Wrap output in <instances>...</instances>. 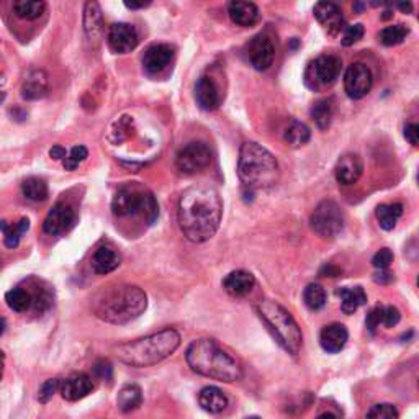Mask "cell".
I'll return each mask as SVG.
<instances>
[{"label": "cell", "mask_w": 419, "mask_h": 419, "mask_svg": "<svg viewBox=\"0 0 419 419\" xmlns=\"http://www.w3.org/2000/svg\"><path fill=\"white\" fill-rule=\"evenodd\" d=\"M336 295L341 298V310L345 315H352L357 311L360 306L367 303V294H365L362 287H354V289H338Z\"/></svg>", "instance_id": "cell-27"}, {"label": "cell", "mask_w": 419, "mask_h": 419, "mask_svg": "<svg viewBox=\"0 0 419 419\" xmlns=\"http://www.w3.org/2000/svg\"><path fill=\"white\" fill-rule=\"evenodd\" d=\"M373 77L372 72L362 62H354L349 66L344 76V89L350 99L360 100L372 89Z\"/></svg>", "instance_id": "cell-11"}, {"label": "cell", "mask_w": 419, "mask_h": 419, "mask_svg": "<svg viewBox=\"0 0 419 419\" xmlns=\"http://www.w3.org/2000/svg\"><path fill=\"white\" fill-rule=\"evenodd\" d=\"M94 373L95 377H99L100 380H111V377H114V367H111L109 360L102 359L99 362H95Z\"/></svg>", "instance_id": "cell-45"}, {"label": "cell", "mask_w": 419, "mask_h": 419, "mask_svg": "<svg viewBox=\"0 0 419 419\" xmlns=\"http://www.w3.org/2000/svg\"><path fill=\"white\" fill-rule=\"evenodd\" d=\"M349 341V331L344 324L331 323L321 329L320 344L326 352L338 354L344 349V345Z\"/></svg>", "instance_id": "cell-19"}, {"label": "cell", "mask_w": 419, "mask_h": 419, "mask_svg": "<svg viewBox=\"0 0 419 419\" xmlns=\"http://www.w3.org/2000/svg\"><path fill=\"white\" fill-rule=\"evenodd\" d=\"M66 154H67V151H66V148H62V146H53V148L50 149V156H51V159H55V160H62L66 158Z\"/></svg>", "instance_id": "cell-48"}, {"label": "cell", "mask_w": 419, "mask_h": 419, "mask_svg": "<svg viewBox=\"0 0 419 419\" xmlns=\"http://www.w3.org/2000/svg\"><path fill=\"white\" fill-rule=\"evenodd\" d=\"M179 345L180 334L175 329L167 328L146 338L120 344L115 349V354L121 364L133 369H144L163 362L179 349Z\"/></svg>", "instance_id": "cell-4"}, {"label": "cell", "mask_w": 419, "mask_h": 419, "mask_svg": "<svg viewBox=\"0 0 419 419\" xmlns=\"http://www.w3.org/2000/svg\"><path fill=\"white\" fill-rule=\"evenodd\" d=\"M401 320V315H399L398 308L394 306H383V316H382V324L387 326V328H393L397 326Z\"/></svg>", "instance_id": "cell-44"}, {"label": "cell", "mask_w": 419, "mask_h": 419, "mask_svg": "<svg viewBox=\"0 0 419 419\" xmlns=\"http://www.w3.org/2000/svg\"><path fill=\"white\" fill-rule=\"evenodd\" d=\"M382 316H383V306H375L373 310H370L367 313V318H365V324H367V329L370 334H375V331L380 324H382Z\"/></svg>", "instance_id": "cell-43"}, {"label": "cell", "mask_w": 419, "mask_h": 419, "mask_svg": "<svg viewBox=\"0 0 419 419\" xmlns=\"http://www.w3.org/2000/svg\"><path fill=\"white\" fill-rule=\"evenodd\" d=\"M375 215H377L378 225L382 230L392 231L403 215V205L401 203L380 205L377 212H375Z\"/></svg>", "instance_id": "cell-30"}, {"label": "cell", "mask_w": 419, "mask_h": 419, "mask_svg": "<svg viewBox=\"0 0 419 419\" xmlns=\"http://www.w3.org/2000/svg\"><path fill=\"white\" fill-rule=\"evenodd\" d=\"M364 7H365V4H354V11H357V12H362Z\"/></svg>", "instance_id": "cell-55"}, {"label": "cell", "mask_w": 419, "mask_h": 419, "mask_svg": "<svg viewBox=\"0 0 419 419\" xmlns=\"http://www.w3.org/2000/svg\"><path fill=\"white\" fill-rule=\"evenodd\" d=\"M240 175L245 192L254 193L257 190H267L279 182L280 167L275 156L259 143L247 141L241 146L238 160Z\"/></svg>", "instance_id": "cell-5"}, {"label": "cell", "mask_w": 419, "mask_h": 419, "mask_svg": "<svg viewBox=\"0 0 419 419\" xmlns=\"http://www.w3.org/2000/svg\"><path fill=\"white\" fill-rule=\"evenodd\" d=\"M4 100H6V94H4V92H0V104H2Z\"/></svg>", "instance_id": "cell-56"}, {"label": "cell", "mask_w": 419, "mask_h": 419, "mask_svg": "<svg viewBox=\"0 0 419 419\" xmlns=\"http://www.w3.org/2000/svg\"><path fill=\"white\" fill-rule=\"evenodd\" d=\"M174 60V48L169 45H153L143 56V67L149 76H158L170 66Z\"/></svg>", "instance_id": "cell-15"}, {"label": "cell", "mask_w": 419, "mask_h": 419, "mask_svg": "<svg viewBox=\"0 0 419 419\" xmlns=\"http://www.w3.org/2000/svg\"><path fill=\"white\" fill-rule=\"evenodd\" d=\"M336 114V100L333 97H326V99H321L316 102V104L311 107V118L318 126L320 130H328L331 126V121L334 118Z\"/></svg>", "instance_id": "cell-28"}, {"label": "cell", "mask_w": 419, "mask_h": 419, "mask_svg": "<svg viewBox=\"0 0 419 419\" xmlns=\"http://www.w3.org/2000/svg\"><path fill=\"white\" fill-rule=\"evenodd\" d=\"M6 329H7V323H6V320H4V318H0V338H2L4 333H6Z\"/></svg>", "instance_id": "cell-54"}, {"label": "cell", "mask_w": 419, "mask_h": 419, "mask_svg": "<svg viewBox=\"0 0 419 419\" xmlns=\"http://www.w3.org/2000/svg\"><path fill=\"white\" fill-rule=\"evenodd\" d=\"M256 285V279L251 272L235 270L226 275L223 280V289L233 296H246L249 295Z\"/></svg>", "instance_id": "cell-23"}, {"label": "cell", "mask_w": 419, "mask_h": 419, "mask_svg": "<svg viewBox=\"0 0 419 419\" xmlns=\"http://www.w3.org/2000/svg\"><path fill=\"white\" fill-rule=\"evenodd\" d=\"M111 212L120 218L143 213L149 223H154L159 217V205L151 192L141 190L136 185H123L111 200Z\"/></svg>", "instance_id": "cell-7"}, {"label": "cell", "mask_w": 419, "mask_h": 419, "mask_svg": "<svg viewBox=\"0 0 419 419\" xmlns=\"http://www.w3.org/2000/svg\"><path fill=\"white\" fill-rule=\"evenodd\" d=\"M409 33V28L406 25H401V23H398V25H390V27H385L382 32H380V43L385 46H397L399 43H403L404 38L408 36Z\"/></svg>", "instance_id": "cell-36"}, {"label": "cell", "mask_w": 419, "mask_h": 419, "mask_svg": "<svg viewBox=\"0 0 419 419\" xmlns=\"http://www.w3.org/2000/svg\"><path fill=\"white\" fill-rule=\"evenodd\" d=\"M126 7L131 8V11H136V8H144L149 6V2H126Z\"/></svg>", "instance_id": "cell-50"}, {"label": "cell", "mask_w": 419, "mask_h": 419, "mask_svg": "<svg viewBox=\"0 0 419 419\" xmlns=\"http://www.w3.org/2000/svg\"><path fill=\"white\" fill-rule=\"evenodd\" d=\"M398 8L403 13H411L413 12V4H409V2H406V4H398Z\"/></svg>", "instance_id": "cell-51"}, {"label": "cell", "mask_w": 419, "mask_h": 419, "mask_svg": "<svg viewBox=\"0 0 419 419\" xmlns=\"http://www.w3.org/2000/svg\"><path fill=\"white\" fill-rule=\"evenodd\" d=\"M311 230L323 240H333L339 236L344 230V212L338 203L333 200H324L315 212L311 213L310 218Z\"/></svg>", "instance_id": "cell-8"}, {"label": "cell", "mask_w": 419, "mask_h": 419, "mask_svg": "<svg viewBox=\"0 0 419 419\" xmlns=\"http://www.w3.org/2000/svg\"><path fill=\"white\" fill-rule=\"evenodd\" d=\"M257 315L264 321L267 329L270 331L277 343L284 348L287 352L296 355L303 344V334L289 311L274 300L262 298L256 305Z\"/></svg>", "instance_id": "cell-6"}, {"label": "cell", "mask_w": 419, "mask_h": 419, "mask_svg": "<svg viewBox=\"0 0 419 419\" xmlns=\"http://www.w3.org/2000/svg\"><path fill=\"white\" fill-rule=\"evenodd\" d=\"M23 197L30 202H45L48 198V184L43 179L28 177L22 184Z\"/></svg>", "instance_id": "cell-33"}, {"label": "cell", "mask_w": 419, "mask_h": 419, "mask_svg": "<svg viewBox=\"0 0 419 419\" xmlns=\"http://www.w3.org/2000/svg\"><path fill=\"white\" fill-rule=\"evenodd\" d=\"M246 419H261L259 416H249V418H246Z\"/></svg>", "instance_id": "cell-57"}, {"label": "cell", "mask_w": 419, "mask_h": 419, "mask_svg": "<svg viewBox=\"0 0 419 419\" xmlns=\"http://www.w3.org/2000/svg\"><path fill=\"white\" fill-rule=\"evenodd\" d=\"M148 306V296L136 285L109 287L95 295L92 310L97 318L110 324H128Z\"/></svg>", "instance_id": "cell-2"}, {"label": "cell", "mask_w": 419, "mask_h": 419, "mask_svg": "<svg viewBox=\"0 0 419 419\" xmlns=\"http://www.w3.org/2000/svg\"><path fill=\"white\" fill-rule=\"evenodd\" d=\"M30 230V220L28 218H20V221L15 223V225H11V223L2 220L0 221V231L4 233V245H6L8 249H15V247L20 245L22 236Z\"/></svg>", "instance_id": "cell-29"}, {"label": "cell", "mask_w": 419, "mask_h": 419, "mask_svg": "<svg viewBox=\"0 0 419 419\" xmlns=\"http://www.w3.org/2000/svg\"><path fill=\"white\" fill-rule=\"evenodd\" d=\"M228 15H230L231 22L235 25L252 27L259 20V8L252 2H240V0H236V2H231L228 6Z\"/></svg>", "instance_id": "cell-24"}, {"label": "cell", "mask_w": 419, "mask_h": 419, "mask_svg": "<svg viewBox=\"0 0 419 419\" xmlns=\"http://www.w3.org/2000/svg\"><path fill=\"white\" fill-rule=\"evenodd\" d=\"M316 419H338V418H336V414H333V413H323V414H320Z\"/></svg>", "instance_id": "cell-53"}, {"label": "cell", "mask_w": 419, "mask_h": 419, "mask_svg": "<svg viewBox=\"0 0 419 419\" xmlns=\"http://www.w3.org/2000/svg\"><path fill=\"white\" fill-rule=\"evenodd\" d=\"M311 138V131L308 126L301 121H291V125L285 131V141L289 143L291 148H300V146H305Z\"/></svg>", "instance_id": "cell-35"}, {"label": "cell", "mask_w": 419, "mask_h": 419, "mask_svg": "<svg viewBox=\"0 0 419 419\" xmlns=\"http://www.w3.org/2000/svg\"><path fill=\"white\" fill-rule=\"evenodd\" d=\"M367 419H398V409L390 403L373 404L369 409Z\"/></svg>", "instance_id": "cell-39"}, {"label": "cell", "mask_w": 419, "mask_h": 419, "mask_svg": "<svg viewBox=\"0 0 419 419\" xmlns=\"http://www.w3.org/2000/svg\"><path fill=\"white\" fill-rule=\"evenodd\" d=\"M341 67H343V62H341L339 57L336 56H320L313 60L306 67L305 71V85L308 87L310 90L320 92L328 89L338 81L341 74Z\"/></svg>", "instance_id": "cell-9"}, {"label": "cell", "mask_w": 419, "mask_h": 419, "mask_svg": "<svg viewBox=\"0 0 419 419\" xmlns=\"http://www.w3.org/2000/svg\"><path fill=\"white\" fill-rule=\"evenodd\" d=\"M77 221V215L74 208L67 203H56L45 218V223H43V230H45L46 235L57 236L62 235V233H67L72 230Z\"/></svg>", "instance_id": "cell-13"}, {"label": "cell", "mask_w": 419, "mask_h": 419, "mask_svg": "<svg viewBox=\"0 0 419 419\" xmlns=\"http://www.w3.org/2000/svg\"><path fill=\"white\" fill-rule=\"evenodd\" d=\"M188 367L195 373L218 380V382L233 383L241 378V367L226 350H223L215 339L202 338L193 341L185 352Z\"/></svg>", "instance_id": "cell-3"}, {"label": "cell", "mask_w": 419, "mask_h": 419, "mask_svg": "<svg viewBox=\"0 0 419 419\" xmlns=\"http://www.w3.org/2000/svg\"><path fill=\"white\" fill-rule=\"evenodd\" d=\"M198 403L207 413L218 414L228 406V397L218 387H205L198 394Z\"/></svg>", "instance_id": "cell-26"}, {"label": "cell", "mask_w": 419, "mask_h": 419, "mask_svg": "<svg viewBox=\"0 0 419 419\" xmlns=\"http://www.w3.org/2000/svg\"><path fill=\"white\" fill-rule=\"evenodd\" d=\"M87 158H89V151H87L85 146H74L66 154V158L62 159V165H64L66 170H76Z\"/></svg>", "instance_id": "cell-38"}, {"label": "cell", "mask_w": 419, "mask_h": 419, "mask_svg": "<svg viewBox=\"0 0 419 419\" xmlns=\"http://www.w3.org/2000/svg\"><path fill=\"white\" fill-rule=\"evenodd\" d=\"M139 36L138 32L130 23H115L110 27L109 32V46L114 53L118 55H126L131 53L138 46Z\"/></svg>", "instance_id": "cell-14"}, {"label": "cell", "mask_w": 419, "mask_h": 419, "mask_svg": "<svg viewBox=\"0 0 419 419\" xmlns=\"http://www.w3.org/2000/svg\"><path fill=\"white\" fill-rule=\"evenodd\" d=\"M303 300L311 311H318L326 305V290L320 284H310L303 291Z\"/></svg>", "instance_id": "cell-37"}, {"label": "cell", "mask_w": 419, "mask_h": 419, "mask_svg": "<svg viewBox=\"0 0 419 419\" xmlns=\"http://www.w3.org/2000/svg\"><path fill=\"white\" fill-rule=\"evenodd\" d=\"M315 17L321 25H324L331 35H336L343 28V12L333 2H318L315 6Z\"/></svg>", "instance_id": "cell-21"}, {"label": "cell", "mask_w": 419, "mask_h": 419, "mask_svg": "<svg viewBox=\"0 0 419 419\" xmlns=\"http://www.w3.org/2000/svg\"><path fill=\"white\" fill-rule=\"evenodd\" d=\"M116 403H118V408L123 413L135 411L143 403V392H141L138 385H126V387L120 390Z\"/></svg>", "instance_id": "cell-31"}, {"label": "cell", "mask_w": 419, "mask_h": 419, "mask_svg": "<svg viewBox=\"0 0 419 419\" xmlns=\"http://www.w3.org/2000/svg\"><path fill=\"white\" fill-rule=\"evenodd\" d=\"M373 280L380 285H387V284H392V282L394 280V277H393V274H390V272H387V270H378L373 274Z\"/></svg>", "instance_id": "cell-47"}, {"label": "cell", "mask_w": 419, "mask_h": 419, "mask_svg": "<svg viewBox=\"0 0 419 419\" xmlns=\"http://www.w3.org/2000/svg\"><path fill=\"white\" fill-rule=\"evenodd\" d=\"M223 202L215 187L197 184L188 187L179 200L177 220L180 231L192 242L212 240L220 228Z\"/></svg>", "instance_id": "cell-1"}, {"label": "cell", "mask_w": 419, "mask_h": 419, "mask_svg": "<svg viewBox=\"0 0 419 419\" xmlns=\"http://www.w3.org/2000/svg\"><path fill=\"white\" fill-rule=\"evenodd\" d=\"M4 365H6V354L0 350V380L4 377Z\"/></svg>", "instance_id": "cell-52"}, {"label": "cell", "mask_w": 419, "mask_h": 419, "mask_svg": "<svg viewBox=\"0 0 419 419\" xmlns=\"http://www.w3.org/2000/svg\"><path fill=\"white\" fill-rule=\"evenodd\" d=\"M321 275L338 277L339 275V269H338V267H333V266H324L323 269H321Z\"/></svg>", "instance_id": "cell-49"}, {"label": "cell", "mask_w": 419, "mask_h": 419, "mask_svg": "<svg viewBox=\"0 0 419 419\" xmlns=\"http://www.w3.org/2000/svg\"><path fill=\"white\" fill-rule=\"evenodd\" d=\"M393 262V252L388 249V247H383L380 249L377 254L372 257V266L378 270H387Z\"/></svg>", "instance_id": "cell-42"}, {"label": "cell", "mask_w": 419, "mask_h": 419, "mask_svg": "<svg viewBox=\"0 0 419 419\" xmlns=\"http://www.w3.org/2000/svg\"><path fill=\"white\" fill-rule=\"evenodd\" d=\"M364 172L362 159L357 154H344L341 156L338 164H336L334 174L339 184L352 185L360 179Z\"/></svg>", "instance_id": "cell-18"}, {"label": "cell", "mask_w": 419, "mask_h": 419, "mask_svg": "<svg viewBox=\"0 0 419 419\" xmlns=\"http://www.w3.org/2000/svg\"><path fill=\"white\" fill-rule=\"evenodd\" d=\"M92 269H94L95 274L105 275L118 269L121 264V256L120 252L111 246H100L99 249L94 252L92 256Z\"/></svg>", "instance_id": "cell-22"}, {"label": "cell", "mask_w": 419, "mask_h": 419, "mask_svg": "<svg viewBox=\"0 0 419 419\" xmlns=\"http://www.w3.org/2000/svg\"><path fill=\"white\" fill-rule=\"evenodd\" d=\"M210 163H212V151L207 144L200 143V141H193V143L184 146L175 156V167L179 169V172L187 175L207 169Z\"/></svg>", "instance_id": "cell-10"}, {"label": "cell", "mask_w": 419, "mask_h": 419, "mask_svg": "<svg viewBox=\"0 0 419 419\" xmlns=\"http://www.w3.org/2000/svg\"><path fill=\"white\" fill-rule=\"evenodd\" d=\"M92 390H94V382L85 373H74L61 380L60 383V393L67 401H79V399L92 393Z\"/></svg>", "instance_id": "cell-17"}, {"label": "cell", "mask_w": 419, "mask_h": 419, "mask_svg": "<svg viewBox=\"0 0 419 419\" xmlns=\"http://www.w3.org/2000/svg\"><path fill=\"white\" fill-rule=\"evenodd\" d=\"M364 25L362 23H355V25H350L345 28L344 35H343V40H341V43H343L344 46H352L354 43H357L362 40L364 36Z\"/></svg>", "instance_id": "cell-41"}, {"label": "cell", "mask_w": 419, "mask_h": 419, "mask_svg": "<svg viewBox=\"0 0 419 419\" xmlns=\"http://www.w3.org/2000/svg\"><path fill=\"white\" fill-rule=\"evenodd\" d=\"M84 30L90 41H99L104 33V15L97 2H87L84 8Z\"/></svg>", "instance_id": "cell-25"}, {"label": "cell", "mask_w": 419, "mask_h": 419, "mask_svg": "<svg viewBox=\"0 0 419 419\" xmlns=\"http://www.w3.org/2000/svg\"><path fill=\"white\" fill-rule=\"evenodd\" d=\"M247 61L256 71H267L272 66L275 57V46L272 40L264 33L256 35L246 46Z\"/></svg>", "instance_id": "cell-12"}, {"label": "cell", "mask_w": 419, "mask_h": 419, "mask_svg": "<svg viewBox=\"0 0 419 419\" xmlns=\"http://www.w3.org/2000/svg\"><path fill=\"white\" fill-rule=\"evenodd\" d=\"M60 383H61L60 378L46 380V382L40 387V392H38V401L41 404L50 403L53 397L56 394V392H60Z\"/></svg>", "instance_id": "cell-40"}, {"label": "cell", "mask_w": 419, "mask_h": 419, "mask_svg": "<svg viewBox=\"0 0 419 419\" xmlns=\"http://www.w3.org/2000/svg\"><path fill=\"white\" fill-rule=\"evenodd\" d=\"M195 100L202 110L213 111L221 105V92L210 76H202L195 84Z\"/></svg>", "instance_id": "cell-16"}, {"label": "cell", "mask_w": 419, "mask_h": 419, "mask_svg": "<svg viewBox=\"0 0 419 419\" xmlns=\"http://www.w3.org/2000/svg\"><path fill=\"white\" fill-rule=\"evenodd\" d=\"M46 4L41 0H20L13 4V12L23 20H36L45 12Z\"/></svg>", "instance_id": "cell-32"}, {"label": "cell", "mask_w": 419, "mask_h": 419, "mask_svg": "<svg viewBox=\"0 0 419 419\" xmlns=\"http://www.w3.org/2000/svg\"><path fill=\"white\" fill-rule=\"evenodd\" d=\"M6 301L11 310L17 311V313H25L32 308V294L22 287H15V289L7 291Z\"/></svg>", "instance_id": "cell-34"}, {"label": "cell", "mask_w": 419, "mask_h": 419, "mask_svg": "<svg viewBox=\"0 0 419 419\" xmlns=\"http://www.w3.org/2000/svg\"><path fill=\"white\" fill-rule=\"evenodd\" d=\"M50 90V79L43 69H33L27 74L22 84V97L28 102L40 100L48 95Z\"/></svg>", "instance_id": "cell-20"}, {"label": "cell", "mask_w": 419, "mask_h": 419, "mask_svg": "<svg viewBox=\"0 0 419 419\" xmlns=\"http://www.w3.org/2000/svg\"><path fill=\"white\" fill-rule=\"evenodd\" d=\"M404 138L409 141V144L418 146L419 143V126L416 123H408L404 126Z\"/></svg>", "instance_id": "cell-46"}]
</instances>
